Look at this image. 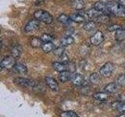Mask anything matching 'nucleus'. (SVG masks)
Wrapping results in <instances>:
<instances>
[{
  "mask_svg": "<svg viewBox=\"0 0 125 117\" xmlns=\"http://www.w3.org/2000/svg\"><path fill=\"white\" fill-rule=\"evenodd\" d=\"M39 25H40L39 20H38L36 19L32 20L29 21L26 24V26L24 27V31L26 33H29V32H31V31H34L35 30L38 29Z\"/></svg>",
  "mask_w": 125,
  "mask_h": 117,
  "instance_id": "nucleus-9",
  "label": "nucleus"
},
{
  "mask_svg": "<svg viewBox=\"0 0 125 117\" xmlns=\"http://www.w3.org/2000/svg\"><path fill=\"white\" fill-rule=\"evenodd\" d=\"M23 52V49L21 45H17L13 47V49H11V54L12 56H13L16 59H17L21 56V54Z\"/></svg>",
  "mask_w": 125,
  "mask_h": 117,
  "instance_id": "nucleus-17",
  "label": "nucleus"
},
{
  "mask_svg": "<svg viewBox=\"0 0 125 117\" xmlns=\"http://www.w3.org/2000/svg\"><path fill=\"white\" fill-rule=\"evenodd\" d=\"M115 38L116 40L118 41H122L125 40V29L120 28L118 30H116L115 33Z\"/></svg>",
  "mask_w": 125,
  "mask_h": 117,
  "instance_id": "nucleus-26",
  "label": "nucleus"
},
{
  "mask_svg": "<svg viewBox=\"0 0 125 117\" xmlns=\"http://www.w3.org/2000/svg\"><path fill=\"white\" fill-rule=\"evenodd\" d=\"M16 63H17V59L13 56H6L0 62V66L2 69H13Z\"/></svg>",
  "mask_w": 125,
  "mask_h": 117,
  "instance_id": "nucleus-3",
  "label": "nucleus"
},
{
  "mask_svg": "<svg viewBox=\"0 0 125 117\" xmlns=\"http://www.w3.org/2000/svg\"><path fill=\"white\" fill-rule=\"evenodd\" d=\"M100 74L97 73H92L89 77V81L90 83H92V84H98L100 81Z\"/></svg>",
  "mask_w": 125,
  "mask_h": 117,
  "instance_id": "nucleus-27",
  "label": "nucleus"
},
{
  "mask_svg": "<svg viewBox=\"0 0 125 117\" xmlns=\"http://www.w3.org/2000/svg\"><path fill=\"white\" fill-rule=\"evenodd\" d=\"M75 69H76V66H75V64H74L73 62H67V70H69V71L73 73V71H75Z\"/></svg>",
  "mask_w": 125,
  "mask_h": 117,
  "instance_id": "nucleus-33",
  "label": "nucleus"
},
{
  "mask_svg": "<svg viewBox=\"0 0 125 117\" xmlns=\"http://www.w3.org/2000/svg\"><path fill=\"white\" fill-rule=\"evenodd\" d=\"M112 106L116 111L125 113V101H116L112 105Z\"/></svg>",
  "mask_w": 125,
  "mask_h": 117,
  "instance_id": "nucleus-23",
  "label": "nucleus"
},
{
  "mask_svg": "<svg viewBox=\"0 0 125 117\" xmlns=\"http://www.w3.org/2000/svg\"><path fill=\"white\" fill-rule=\"evenodd\" d=\"M104 41V34L100 30H97L90 38L91 44L94 46L100 45Z\"/></svg>",
  "mask_w": 125,
  "mask_h": 117,
  "instance_id": "nucleus-7",
  "label": "nucleus"
},
{
  "mask_svg": "<svg viewBox=\"0 0 125 117\" xmlns=\"http://www.w3.org/2000/svg\"><path fill=\"white\" fill-rule=\"evenodd\" d=\"M15 84L23 88H35L37 83L35 81L24 77H17L14 80Z\"/></svg>",
  "mask_w": 125,
  "mask_h": 117,
  "instance_id": "nucleus-4",
  "label": "nucleus"
},
{
  "mask_svg": "<svg viewBox=\"0 0 125 117\" xmlns=\"http://www.w3.org/2000/svg\"><path fill=\"white\" fill-rule=\"evenodd\" d=\"M44 2H45V0H35L34 3H35V5H39V4H42Z\"/></svg>",
  "mask_w": 125,
  "mask_h": 117,
  "instance_id": "nucleus-34",
  "label": "nucleus"
},
{
  "mask_svg": "<svg viewBox=\"0 0 125 117\" xmlns=\"http://www.w3.org/2000/svg\"><path fill=\"white\" fill-rule=\"evenodd\" d=\"M73 73L69 71V70H65V71L60 72L59 73V80H60L62 83H66V82L71 80Z\"/></svg>",
  "mask_w": 125,
  "mask_h": 117,
  "instance_id": "nucleus-13",
  "label": "nucleus"
},
{
  "mask_svg": "<svg viewBox=\"0 0 125 117\" xmlns=\"http://www.w3.org/2000/svg\"><path fill=\"white\" fill-rule=\"evenodd\" d=\"M119 3L125 7V0H119Z\"/></svg>",
  "mask_w": 125,
  "mask_h": 117,
  "instance_id": "nucleus-35",
  "label": "nucleus"
},
{
  "mask_svg": "<svg viewBox=\"0 0 125 117\" xmlns=\"http://www.w3.org/2000/svg\"><path fill=\"white\" fill-rule=\"evenodd\" d=\"M41 39L43 42V44L44 43H48V42H52V40H53V37L52 35H50L49 34H42L41 36Z\"/></svg>",
  "mask_w": 125,
  "mask_h": 117,
  "instance_id": "nucleus-29",
  "label": "nucleus"
},
{
  "mask_svg": "<svg viewBox=\"0 0 125 117\" xmlns=\"http://www.w3.org/2000/svg\"><path fill=\"white\" fill-rule=\"evenodd\" d=\"M99 1L103 2H105V3H109V2H113V0H99Z\"/></svg>",
  "mask_w": 125,
  "mask_h": 117,
  "instance_id": "nucleus-36",
  "label": "nucleus"
},
{
  "mask_svg": "<svg viewBox=\"0 0 125 117\" xmlns=\"http://www.w3.org/2000/svg\"><path fill=\"white\" fill-rule=\"evenodd\" d=\"M94 8H95V10L102 12V13H104V14H106V15L111 14L110 12H109V10L107 3H105V2H101V1L96 2L95 4H94Z\"/></svg>",
  "mask_w": 125,
  "mask_h": 117,
  "instance_id": "nucleus-10",
  "label": "nucleus"
},
{
  "mask_svg": "<svg viewBox=\"0 0 125 117\" xmlns=\"http://www.w3.org/2000/svg\"><path fill=\"white\" fill-rule=\"evenodd\" d=\"M116 83L119 86H125V74H121L117 77Z\"/></svg>",
  "mask_w": 125,
  "mask_h": 117,
  "instance_id": "nucleus-31",
  "label": "nucleus"
},
{
  "mask_svg": "<svg viewBox=\"0 0 125 117\" xmlns=\"http://www.w3.org/2000/svg\"><path fill=\"white\" fill-rule=\"evenodd\" d=\"M16 73H20V74H26L27 73V68L25 65L22 63H16L13 69Z\"/></svg>",
  "mask_w": 125,
  "mask_h": 117,
  "instance_id": "nucleus-19",
  "label": "nucleus"
},
{
  "mask_svg": "<svg viewBox=\"0 0 125 117\" xmlns=\"http://www.w3.org/2000/svg\"><path fill=\"white\" fill-rule=\"evenodd\" d=\"M86 13H87L88 17V19L90 20H93V21H95V22L101 17L102 15L104 14V13H102V12L95 10V8H93V9H91V10H88L87 12H86Z\"/></svg>",
  "mask_w": 125,
  "mask_h": 117,
  "instance_id": "nucleus-11",
  "label": "nucleus"
},
{
  "mask_svg": "<svg viewBox=\"0 0 125 117\" xmlns=\"http://www.w3.org/2000/svg\"><path fill=\"white\" fill-rule=\"evenodd\" d=\"M71 6L73 10L81 11L83 10L85 8V2L84 0H73L72 2Z\"/></svg>",
  "mask_w": 125,
  "mask_h": 117,
  "instance_id": "nucleus-18",
  "label": "nucleus"
},
{
  "mask_svg": "<svg viewBox=\"0 0 125 117\" xmlns=\"http://www.w3.org/2000/svg\"><path fill=\"white\" fill-rule=\"evenodd\" d=\"M71 82H72V84L75 86H81L84 83V78L81 74L74 73L72 75Z\"/></svg>",
  "mask_w": 125,
  "mask_h": 117,
  "instance_id": "nucleus-12",
  "label": "nucleus"
},
{
  "mask_svg": "<svg viewBox=\"0 0 125 117\" xmlns=\"http://www.w3.org/2000/svg\"><path fill=\"white\" fill-rule=\"evenodd\" d=\"M60 117H79L73 111H64L60 114Z\"/></svg>",
  "mask_w": 125,
  "mask_h": 117,
  "instance_id": "nucleus-30",
  "label": "nucleus"
},
{
  "mask_svg": "<svg viewBox=\"0 0 125 117\" xmlns=\"http://www.w3.org/2000/svg\"><path fill=\"white\" fill-rule=\"evenodd\" d=\"M64 53H65V49H64V47H62V46H60V47H57V48H55L53 50V54L58 58L61 57Z\"/></svg>",
  "mask_w": 125,
  "mask_h": 117,
  "instance_id": "nucleus-28",
  "label": "nucleus"
},
{
  "mask_svg": "<svg viewBox=\"0 0 125 117\" xmlns=\"http://www.w3.org/2000/svg\"><path fill=\"white\" fill-rule=\"evenodd\" d=\"M70 19H71V20L75 22V23H84V22H87L88 21V17L87 13H86V12H78V13H72L71 15L70 16Z\"/></svg>",
  "mask_w": 125,
  "mask_h": 117,
  "instance_id": "nucleus-6",
  "label": "nucleus"
},
{
  "mask_svg": "<svg viewBox=\"0 0 125 117\" xmlns=\"http://www.w3.org/2000/svg\"><path fill=\"white\" fill-rule=\"evenodd\" d=\"M110 13L119 17H125V7L120 5L119 2H111L107 3Z\"/></svg>",
  "mask_w": 125,
  "mask_h": 117,
  "instance_id": "nucleus-1",
  "label": "nucleus"
},
{
  "mask_svg": "<svg viewBox=\"0 0 125 117\" xmlns=\"http://www.w3.org/2000/svg\"><path fill=\"white\" fill-rule=\"evenodd\" d=\"M45 84L48 87L52 90V91L55 92H58L59 90H60V87H59V84L58 82L54 79V78L51 77H45Z\"/></svg>",
  "mask_w": 125,
  "mask_h": 117,
  "instance_id": "nucleus-8",
  "label": "nucleus"
},
{
  "mask_svg": "<svg viewBox=\"0 0 125 117\" xmlns=\"http://www.w3.org/2000/svg\"><path fill=\"white\" fill-rule=\"evenodd\" d=\"M109 96H110V94H109L107 92H98L95 93L93 95V98H95L96 101H106L109 98Z\"/></svg>",
  "mask_w": 125,
  "mask_h": 117,
  "instance_id": "nucleus-14",
  "label": "nucleus"
},
{
  "mask_svg": "<svg viewBox=\"0 0 125 117\" xmlns=\"http://www.w3.org/2000/svg\"><path fill=\"white\" fill-rule=\"evenodd\" d=\"M73 42H74V39L71 36H67V37L61 39L60 45L62 47H66V46H68V45L73 44Z\"/></svg>",
  "mask_w": 125,
  "mask_h": 117,
  "instance_id": "nucleus-25",
  "label": "nucleus"
},
{
  "mask_svg": "<svg viewBox=\"0 0 125 117\" xmlns=\"http://www.w3.org/2000/svg\"><path fill=\"white\" fill-rule=\"evenodd\" d=\"M116 117H125V113H122V114H120V115H119V116H117Z\"/></svg>",
  "mask_w": 125,
  "mask_h": 117,
  "instance_id": "nucleus-37",
  "label": "nucleus"
},
{
  "mask_svg": "<svg viewBox=\"0 0 125 117\" xmlns=\"http://www.w3.org/2000/svg\"><path fill=\"white\" fill-rule=\"evenodd\" d=\"M54 44L52 42H48V43H44L42 46V50L45 53H49L51 52H53L54 50Z\"/></svg>",
  "mask_w": 125,
  "mask_h": 117,
  "instance_id": "nucleus-24",
  "label": "nucleus"
},
{
  "mask_svg": "<svg viewBox=\"0 0 125 117\" xmlns=\"http://www.w3.org/2000/svg\"><path fill=\"white\" fill-rule=\"evenodd\" d=\"M52 67L56 71L60 73L65 70H67V63L62 62H54L52 63Z\"/></svg>",
  "mask_w": 125,
  "mask_h": 117,
  "instance_id": "nucleus-16",
  "label": "nucleus"
},
{
  "mask_svg": "<svg viewBox=\"0 0 125 117\" xmlns=\"http://www.w3.org/2000/svg\"><path fill=\"white\" fill-rule=\"evenodd\" d=\"M58 21L60 22L61 23H62V24L64 25H66V26H70V23H71V19H70V17H68V16H66V14H61L57 18Z\"/></svg>",
  "mask_w": 125,
  "mask_h": 117,
  "instance_id": "nucleus-22",
  "label": "nucleus"
},
{
  "mask_svg": "<svg viewBox=\"0 0 125 117\" xmlns=\"http://www.w3.org/2000/svg\"><path fill=\"white\" fill-rule=\"evenodd\" d=\"M34 17L35 19L47 23V24L52 23L53 20L52 16L49 13H48L47 11L43 10H38L37 11H35L34 13Z\"/></svg>",
  "mask_w": 125,
  "mask_h": 117,
  "instance_id": "nucleus-2",
  "label": "nucleus"
},
{
  "mask_svg": "<svg viewBox=\"0 0 125 117\" xmlns=\"http://www.w3.org/2000/svg\"><path fill=\"white\" fill-rule=\"evenodd\" d=\"M114 69V65L112 62H106L99 69V74L103 77H110Z\"/></svg>",
  "mask_w": 125,
  "mask_h": 117,
  "instance_id": "nucleus-5",
  "label": "nucleus"
},
{
  "mask_svg": "<svg viewBox=\"0 0 125 117\" xmlns=\"http://www.w3.org/2000/svg\"><path fill=\"white\" fill-rule=\"evenodd\" d=\"M119 87L120 86L116 82H112V83H109L105 86L104 91L107 92L109 94H113L118 90Z\"/></svg>",
  "mask_w": 125,
  "mask_h": 117,
  "instance_id": "nucleus-15",
  "label": "nucleus"
},
{
  "mask_svg": "<svg viewBox=\"0 0 125 117\" xmlns=\"http://www.w3.org/2000/svg\"><path fill=\"white\" fill-rule=\"evenodd\" d=\"M30 44H31V47H33V48H34V49H38V48H40V47L42 46L43 42L42 41L41 38L33 37L31 39Z\"/></svg>",
  "mask_w": 125,
  "mask_h": 117,
  "instance_id": "nucleus-21",
  "label": "nucleus"
},
{
  "mask_svg": "<svg viewBox=\"0 0 125 117\" xmlns=\"http://www.w3.org/2000/svg\"><path fill=\"white\" fill-rule=\"evenodd\" d=\"M70 1H72V2H73V0H70Z\"/></svg>",
  "mask_w": 125,
  "mask_h": 117,
  "instance_id": "nucleus-38",
  "label": "nucleus"
},
{
  "mask_svg": "<svg viewBox=\"0 0 125 117\" xmlns=\"http://www.w3.org/2000/svg\"><path fill=\"white\" fill-rule=\"evenodd\" d=\"M83 28L84 30L88 31V32H92V31L95 30L96 28V22L93 20H88L84 24Z\"/></svg>",
  "mask_w": 125,
  "mask_h": 117,
  "instance_id": "nucleus-20",
  "label": "nucleus"
},
{
  "mask_svg": "<svg viewBox=\"0 0 125 117\" xmlns=\"http://www.w3.org/2000/svg\"><path fill=\"white\" fill-rule=\"evenodd\" d=\"M122 28V27L120 25H118V24H112V25H109L108 27H107V30L109 31V32H113V31H116L118 30L119 29Z\"/></svg>",
  "mask_w": 125,
  "mask_h": 117,
  "instance_id": "nucleus-32",
  "label": "nucleus"
}]
</instances>
